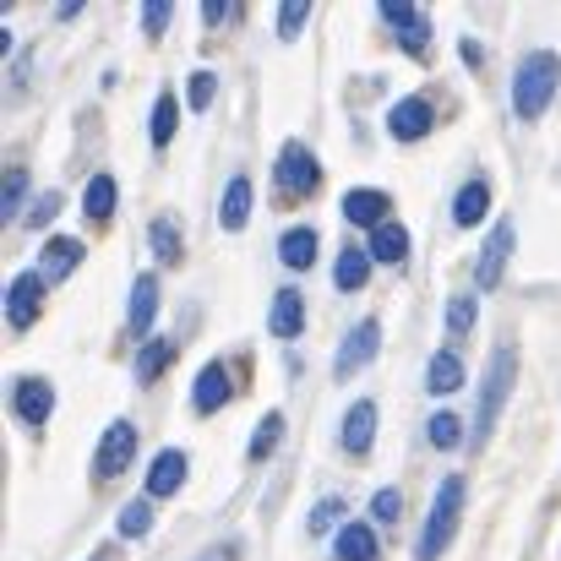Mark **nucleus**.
Listing matches in <instances>:
<instances>
[{"label":"nucleus","instance_id":"nucleus-24","mask_svg":"<svg viewBox=\"0 0 561 561\" xmlns=\"http://www.w3.org/2000/svg\"><path fill=\"white\" fill-rule=\"evenodd\" d=\"M82 213H88V224H110V218H115V175H93V181H88Z\"/></svg>","mask_w":561,"mask_h":561},{"label":"nucleus","instance_id":"nucleus-32","mask_svg":"<svg viewBox=\"0 0 561 561\" xmlns=\"http://www.w3.org/2000/svg\"><path fill=\"white\" fill-rule=\"evenodd\" d=\"M22 196H27V170H5V181H0V218H22Z\"/></svg>","mask_w":561,"mask_h":561},{"label":"nucleus","instance_id":"nucleus-25","mask_svg":"<svg viewBox=\"0 0 561 561\" xmlns=\"http://www.w3.org/2000/svg\"><path fill=\"white\" fill-rule=\"evenodd\" d=\"M403 256H409V229L387 218V224H381V229L371 234V262H387V267H398Z\"/></svg>","mask_w":561,"mask_h":561},{"label":"nucleus","instance_id":"nucleus-20","mask_svg":"<svg viewBox=\"0 0 561 561\" xmlns=\"http://www.w3.org/2000/svg\"><path fill=\"white\" fill-rule=\"evenodd\" d=\"M333 557L339 561H376L381 546H376V529L371 524H344L339 540H333Z\"/></svg>","mask_w":561,"mask_h":561},{"label":"nucleus","instance_id":"nucleus-4","mask_svg":"<svg viewBox=\"0 0 561 561\" xmlns=\"http://www.w3.org/2000/svg\"><path fill=\"white\" fill-rule=\"evenodd\" d=\"M131 458H137V425L131 420H110L104 436H99V453H93V474L99 480H115Z\"/></svg>","mask_w":561,"mask_h":561},{"label":"nucleus","instance_id":"nucleus-39","mask_svg":"<svg viewBox=\"0 0 561 561\" xmlns=\"http://www.w3.org/2000/svg\"><path fill=\"white\" fill-rule=\"evenodd\" d=\"M55 213H60V191H44V196H38V202L27 207V224H33V229H44V224H49Z\"/></svg>","mask_w":561,"mask_h":561},{"label":"nucleus","instance_id":"nucleus-33","mask_svg":"<svg viewBox=\"0 0 561 561\" xmlns=\"http://www.w3.org/2000/svg\"><path fill=\"white\" fill-rule=\"evenodd\" d=\"M148 529H153V507H148V502H126V507H121V535H126V540H142Z\"/></svg>","mask_w":561,"mask_h":561},{"label":"nucleus","instance_id":"nucleus-22","mask_svg":"<svg viewBox=\"0 0 561 561\" xmlns=\"http://www.w3.org/2000/svg\"><path fill=\"white\" fill-rule=\"evenodd\" d=\"M153 317H159V278L142 273V278L131 284V311H126V322H131V333H148Z\"/></svg>","mask_w":561,"mask_h":561},{"label":"nucleus","instance_id":"nucleus-27","mask_svg":"<svg viewBox=\"0 0 561 561\" xmlns=\"http://www.w3.org/2000/svg\"><path fill=\"white\" fill-rule=\"evenodd\" d=\"M170 360H175V344H170V339H148V344L137 350V381H142V387L159 381Z\"/></svg>","mask_w":561,"mask_h":561},{"label":"nucleus","instance_id":"nucleus-23","mask_svg":"<svg viewBox=\"0 0 561 561\" xmlns=\"http://www.w3.org/2000/svg\"><path fill=\"white\" fill-rule=\"evenodd\" d=\"M366 278H371V251L344 245V251H339V267H333V284H339V289H366Z\"/></svg>","mask_w":561,"mask_h":561},{"label":"nucleus","instance_id":"nucleus-21","mask_svg":"<svg viewBox=\"0 0 561 561\" xmlns=\"http://www.w3.org/2000/svg\"><path fill=\"white\" fill-rule=\"evenodd\" d=\"M317 245H322V240H317V229H311V224H295V229L278 240V256H284V267L306 273V267L317 262Z\"/></svg>","mask_w":561,"mask_h":561},{"label":"nucleus","instance_id":"nucleus-34","mask_svg":"<svg viewBox=\"0 0 561 561\" xmlns=\"http://www.w3.org/2000/svg\"><path fill=\"white\" fill-rule=\"evenodd\" d=\"M278 436H284V414H262V425L251 436V458H267L278 447Z\"/></svg>","mask_w":561,"mask_h":561},{"label":"nucleus","instance_id":"nucleus-18","mask_svg":"<svg viewBox=\"0 0 561 561\" xmlns=\"http://www.w3.org/2000/svg\"><path fill=\"white\" fill-rule=\"evenodd\" d=\"M485 213H491L485 175H480V181H463V191L453 196V224H458V229H474V224H485Z\"/></svg>","mask_w":561,"mask_h":561},{"label":"nucleus","instance_id":"nucleus-9","mask_svg":"<svg viewBox=\"0 0 561 561\" xmlns=\"http://www.w3.org/2000/svg\"><path fill=\"white\" fill-rule=\"evenodd\" d=\"M11 409H16L22 425H44L49 409H55V387L44 376H16L11 381Z\"/></svg>","mask_w":561,"mask_h":561},{"label":"nucleus","instance_id":"nucleus-1","mask_svg":"<svg viewBox=\"0 0 561 561\" xmlns=\"http://www.w3.org/2000/svg\"><path fill=\"white\" fill-rule=\"evenodd\" d=\"M561 88V55L557 49H529L513 71V115L518 121H540L551 110Z\"/></svg>","mask_w":561,"mask_h":561},{"label":"nucleus","instance_id":"nucleus-10","mask_svg":"<svg viewBox=\"0 0 561 561\" xmlns=\"http://www.w3.org/2000/svg\"><path fill=\"white\" fill-rule=\"evenodd\" d=\"M431 121H436V115H431V104H425V99H414V93H409V99H398V104L387 110V131H392L398 142H420V137H431Z\"/></svg>","mask_w":561,"mask_h":561},{"label":"nucleus","instance_id":"nucleus-7","mask_svg":"<svg viewBox=\"0 0 561 561\" xmlns=\"http://www.w3.org/2000/svg\"><path fill=\"white\" fill-rule=\"evenodd\" d=\"M381 22L403 38V49L420 60L425 55V44H431V22H425V11L414 5V0H381Z\"/></svg>","mask_w":561,"mask_h":561},{"label":"nucleus","instance_id":"nucleus-14","mask_svg":"<svg viewBox=\"0 0 561 561\" xmlns=\"http://www.w3.org/2000/svg\"><path fill=\"white\" fill-rule=\"evenodd\" d=\"M371 442H376V403L371 398H355V403L344 409V453L366 458Z\"/></svg>","mask_w":561,"mask_h":561},{"label":"nucleus","instance_id":"nucleus-29","mask_svg":"<svg viewBox=\"0 0 561 561\" xmlns=\"http://www.w3.org/2000/svg\"><path fill=\"white\" fill-rule=\"evenodd\" d=\"M175 115H181V99L175 93H159V104H153V148H170L175 142Z\"/></svg>","mask_w":561,"mask_h":561},{"label":"nucleus","instance_id":"nucleus-3","mask_svg":"<svg viewBox=\"0 0 561 561\" xmlns=\"http://www.w3.org/2000/svg\"><path fill=\"white\" fill-rule=\"evenodd\" d=\"M513 381H518V350H513V344H502V350L491 355L485 387H480V409H474V442H491V431H496V420H502V403H507Z\"/></svg>","mask_w":561,"mask_h":561},{"label":"nucleus","instance_id":"nucleus-6","mask_svg":"<svg viewBox=\"0 0 561 561\" xmlns=\"http://www.w3.org/2000/svg\"><path fill=\"white\" fill-rule=\"evenodd\" d=\"M376 350H381V322H376V317H366V322H355V333L339 344L333 376H339V381H350L355 371H366V366L376 360Z\"/></svg>","mask_w":561,"mask_h":561},{"label":"nucleus","instance_id":"nucleus-12","mask_svg":"<svg viewBox=\"0 0 561 561\" xmlns=\"http://www.w3.org/2000/svg\"><path fill=\"white\" fill-rule=\"evenodd\" d=\"M77 267H82V240H71V234H49L44 251H38V273H44L49 284H60V278H71Z\"/></svg>","mask_w":561,"mask_h":561},{"label":"nucleus","instance_id":"nucleus-36","mask_svg":"<svg viewBox=\"0 0 561 561\" xmlns=\"http://www.w3.org/2000/svg\"><path fill=\"white\" fill-rule=\"evenodd\" d=\"M213 93H218V77H213V71H196V77L186 82V104L191 110H207V104H213Z\"/></svg>","mask_w":561,"mask_h":561},{"label":"nucleus","instance_id":"nucleus-17","mask_svg":"<svg viewBox=\"0 0 561 561\" xmlns=\"http://www.w3.org/2000/svg\"><path fill=\"white\" fill-rule=\"evenodd\" d=\"M387 213H392V202H387V191H350V196H344V218H350V224H366V229H381V224H387Z\"/></svg>","mask_w":561,"mask_h":561},{"label":"nucleus","instance_id":"nucleus-28","mask_svg":"<svg viewBox=\"0 0 561 561\" xmlns=\"http://www.w3.org/2000/svg\"><path fill=\"white\" fill-rule=\"evenodd\" d=\"M463 381V360L453 355V350H442V355H431V366H425V387L442 398V392H453Z\"/></svg>","mask_w":561,"mask_h":561},{"label":"nucleus","instance_id":"nucleus-11","mask_svg":"<svg viewBox=\"0 0 561 561\" xmlns=\"http://www.w3.org/2000/svg\"><path fill=\"white\" fill-rule=\"evenodd\" d=\"M38 300H44V273H16L11 289H5V317H11V328H33Z\"/></svg>","mask_w":561,"mask_h":561},{"label":"nucleus","instance_id":"nucleus-19","mask_svg":"<svg viewBox=\"0 0 561 561\" xmlns=\"http://www.w3.org/2000/svg\"><path fill=\"white\" fill-rule=\"evenodd\" d=\"M245 218H251V181H245V175H229L224 202H218V224H224L229 234H240V229H245Z\"/></svg>","mask_w":561,"mask_h":561},{"label":"nucleus","instance_id":"nucleus-41","mask_svg":"<svg viewBox=\"0 0 561 561\" xmlns=\"http://www.w3.org/2000/svg\"><path fill=\"white\" fill-rule=\"evenodd\" d=\"M224 16H229L224 0H202V22H224Z\"/></svg>","mask_w":561,"mask_h":561},{"label":"nucleus","instance_id":"nucleus-5","mask_svg":"<svg viewBox=\"0 0 561 561\" xmlns=\"http://www.w3.org/2000/svg\"><path fill=\"white\" fill-rule=\"evenodd\" d=\"M273 175H278V186L289 191V196H306V191L322 186V164H317V153H311L306 142H284Z\"/></svg>","mask_w":561,"mask_h":561},{"label":"nucleus","instance_id":"nucleus-8","mask_svg":"<svg viewBox=\"0 0 561 561\" xmlns=\"http://www.w3.org/2000/svg\"><path fill=\"white\" fill-rule=\"evenodd\" d=\"M513 240H518L513 218L491 224V234H485V251H480V262H474V284H480V289H496V284H502V273H507V256H513Z\"/></svg>","mask_w":561,"mask_h":561},{"label":"nucleus","instance_id":"nucleus-35","mask_svg":"<svg viewBox=\"0 0 561 561\" xmlns=\"http://www.w3.org/2000/svg\"><path fill=\"white\" fill-rule=\"evenodd\" d=\"M306 22H311V5H306V0H284V11H278V38L289 44Z\"/></svg>","mask_w":561,"mask_h":561},{"label":"nucleus","instance_id":"nucleus-15","mask_svg":"<svg viewBox=\"0 0 561 561\" xmlns=\"http://www.w3.org/2000/svg\"><path fill=\"white\" fill-rule=\"evenodd\" d=\"M186 453L181 447H164L153 463H148V496H175L181 485H186Z\"/></svg>","mask_w":561,"mask_h":561},{"label":"nucleus","instance_id":"nucleus-40","mask_svg":"<svg viewBox=\"0 0 561 561\" xmlns=\"http://www.w3.org/2000/svg\"><path fill=\"white\" fill-rule=\"evenodd\" d=\"M164 22H170V0H148V5H142V27H148V38H159Z\"/></svg>","mask_w":561,"mask_h":561},{"label":"nucleus","instance_id":"nucleus-16","mask_svg":"<svg viewBox=\"0 0 561 561\" xmlns=\"http://www.w3.org/2000/svg\"><path fill=\"white\" fill-rule=\"evenodd\" d=\"M300 328H306V300L295 289H278L273 311H267V333L273 339H300Z\"/></svg>","mask_w":561,"mask_h":561},{"label":"nucleus","instance_id":"nucleus-2","mask_svg":"<svg viewBox=\"0 0 561 561\" xmlns=\"http://www.w3.org/2000/svg\"><path fill=\"white\" fill-rule=\"evenodd\" d=\"M458 513H463V474H447L442 480V491L431 496V518H425V535H420V561H436L447 546H453V535H458Z\"/></svg>","mask_w":561,"mask_h":561},{"label":"nucleus","instance_id":"nucleus-42","mask_svg":"<svg viewBox=\"0 0 561 561\" xmlns=\"http://www.w3.org/2000/svg\"><path fill=\"white\" fill-rule=\"evenodd\" d=\"M202 561H229V557H218V551H213V557H202Z\"/></svg>","mask_w":561,"mask_h":561},{"label":"nucleus","instance_id":"nucleus-38","mask_svg":"<svg viewBox=\"0 0 561 561\" xmlns=\"http://www.w3.org/2000/svg\"><path fill=\"white\" fill-rule=\"evenodd\" d=\"M447 328H453V333H469V328H474V300H469V295L447 300Z\"/></svg>","mask_w":561,"mask_h":561},{"label":"nucleus","instance_id":"nucleus-13","mask_svg":"<svg viewBox=\"0 0 561 561\" xmlns=\"http://www.w3.org/2000/svg\"><path fill=\"white\" fill-rule=\"evenodd\" d=\"M229 392H234V381H229V371H224L218 360L202 366L196 381H191V403H196V414H218V409L229 403Z\"/></svg>","mask_w":561,"mask_h":561},{"label":"nucleus","instance_id":"nucleus-31","mask_svg":"<svg viewBox=\"0 0 561 561\" xmlns=\"http://www.w3.org/2000/svg\"><path fill=\"white\" fill-rule=\"evenodd\" d=\"M425 436H431V447H436V453H447V447H458L463 425H458V414L436 409V414H431V425H425Z\"/></svg>","mask_w":561,"mask_h":561},{"label":"nucleus","instance_id":"nucleus-26","mask_svg":"<svg viewBox=\"0 0 561 561\" xmlns=\"http://www.w3.org/2000/svg\"><path fill=\"white\" fill-rule=\"evenodd\" d=\"M148 240H153V256H159V262H181V251H186V240H181V224H175L170 213L148 224Z\"/></svg>","mask_w":561,"mask_h":561},{"label":"nucleus","instance_id":"nucleus-37","mask_svg":"<svg viewBox=\"0 0 561 561\" xmlns=\"http://www.w3.org/2000/svg\"><path fill=\"white\" fill-rule=\"evenodd\" d=\"M398 513H403V496H398L392 485H381L371 496V518L376 524H398Z\"/></svg>","mask_w":561,"mask_h":561},{"label":"nucleus","instance_id":"nucleus-30","mask_svg":"<svg viewBox=\"0 0 561 561\" xmlns=\"http://www.w3.org/2000/svg\"><path fill=\"white\" fill-rule=\"evenodd\" d=\"M306 529H311V535H339V529H344V496H322V502L311 507Z\"/></svg>","mask_w":561,"mask_h":561}]
</instances>
